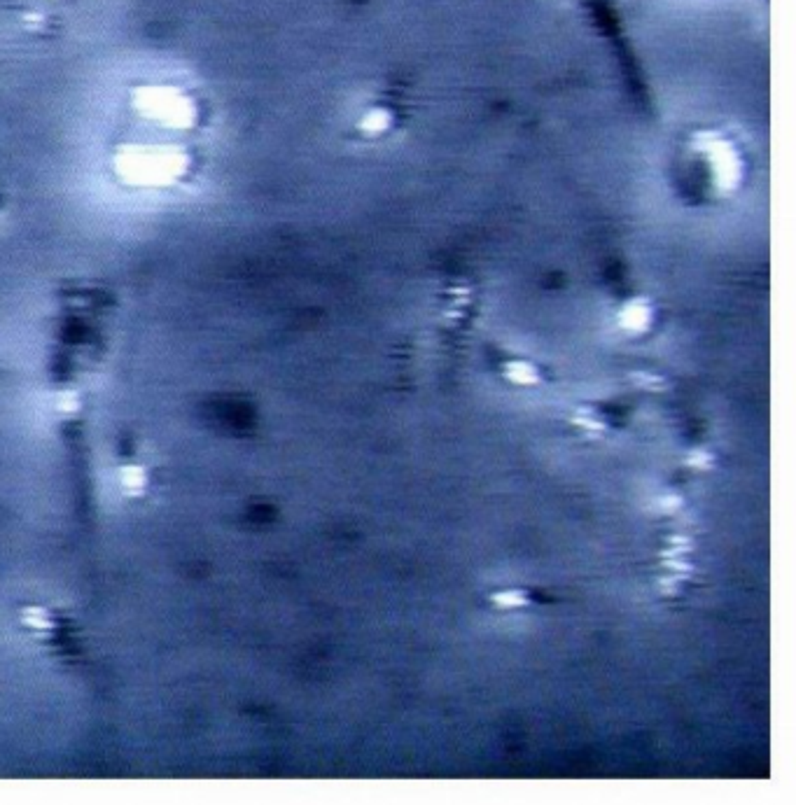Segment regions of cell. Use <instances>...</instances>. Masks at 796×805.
<instances>
[{
	"mask_svg": "<svg viewBox=\"0 0 796 805\" xmlns=\"http://www.w3.org/2000/svg\"><path fill=\"white\" fill-rule=\"evenodd\" d=\"M686 462H689L691 467H696V469H708L712 465V455L710 453H703V450H694Z\"/></svg>",
	"mask_w": 796,
	"mask_h": 805,
	"instance_id": "obj_4",
	"label": "cell"
},
{
	"mask_svg": "<svg viewBox=\"0 0 796 805\" xmlns=\"http://www.w3.org/2000/svg\"><path fill=\"white\" fill-rule=\"evenodd\" d=\"M493 602L500 607H521L528 602V593L526 590H516V588H509V590H500V593L493 595Z\"/></svg>",
	"mask_w": 796,
	"mask_h": 805,
	"instance_id": "obj_1",
	"label": "cell"
},
{
	"mask_svg": "<svg viewBox=\"0 0 796 805\" xmlns=\"http://www.w3.org/2000/svg\"><path fill=\"white\" fill-rule=\"evenodd\" d=\"M661 509L663 512H675V509H679V505H682V497H677V495H671V497H661Z\"/></svg>",
	"mask_w": 796,
	"mask_h": 805,
	"instance_id": "obj_5",
	"label": "cell"
},
{
	"mask_svg": "<svg viewBox=\"0 0 796 805\" xmlns=\"http://www.w3.org/2000/svg\"><path fill=\"white\" fill-rule=\"evenodd\" d=\"M507 376H509L511 381H516V383H533V381H538V374H535L533 367H528V364H509L507 367Z\"/></svg>",
	"mask_w": 796,
	"mask_h": 805,
	"instance_id": "obj_2",
	"label": "cell"
},
{
	"mask_svg": "<svg viewBox=\"0 0 796 805\" xmlns=\"http://www.w3.org/2000/svg\"><path fill=\"white\" fill-rule=\"evenodd\" d=\"M647 311L644 309H638V306H631V309H628L626 313H624V322L628 327H644L647 325Z\"/></svg>",
	"mask_w": 796,
	"mask_h": 805,
	"instance_id": "obj_3",
	"label": "cell"
}]
</instances>
